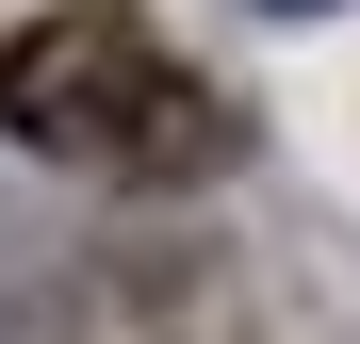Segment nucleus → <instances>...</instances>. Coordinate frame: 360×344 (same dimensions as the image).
I'll list each match as a JSON object with an SVG mask.
<instances>
[{"instance_id":"nucleus-1","label":"nucleus","mask_w":360,"mask_h":344,"mask_svg":"<svg viewBox=\"0 0 360 344\" xmlns=\"http://www.w3.org/2000/svg\"><path fill=\"white\" fill-rule=\"evenodd\" d=\"M0 132L33 164H82V181H213L246 148V115L180 66L131 0H66V17L0 33Z\"/></svg>"}]
</instances>
